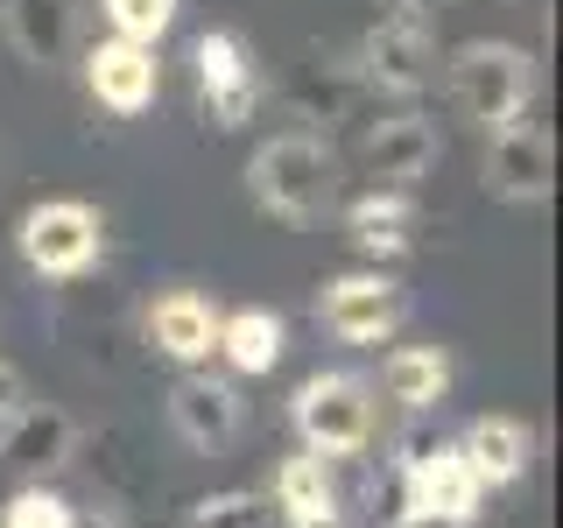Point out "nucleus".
I'll list each match as a JSON object with an SVG mask.
<instances>
[{
  "label": "nucleus",
  "mask_w": 563,
  "mask_h": 528,
  "mask_svg": "<svg viewBox=\"0 0 563 528\" xmlns=\"http://www.w3.org/2000/svg\"><path fill=\"white\" fill-rule=\"evenodd\" d=\"M78 458V422H70L57 402H22L8 422H0V465L22 472V480H43Z\"/></svg>",
  "instance_id": "nucleus-7"
},
{
  "label": "nucleus",
  "mask_w": 563,
  "mask_h": 528,
  "mask_svg": "<svg viewBox=\"0 0 563 528\" xmlns=\"http://www.w3.org/2000/svg\"><path fill=\"white\" fill-rule=\"evenodd\" d=\"M380 381H387V395L401 402V409H437L444 402V387H451V360L444 352H422V345H401V352H387V366H380Z\"/></svg>",
  "instance_id": "nucleus-17"
},
{
  "label": "nucleus",
  "mask_w": 563,
  "mask_h": 528,
  "mask_svg": "<svg viewBox=\"0 0 563 528\" xmlns=\"http://www.w3.org/2000/svg\"><path fill=\"white\" fill-rule=\"evenodd\" d=\"M246 184H254L261 211H275V219H289V226H310L317 211L331 205V148L317 134H275V141L254 148Z\"/></svg>",
  "instance_id": "nucleus-2"
},
{
  "label": "nucleus",
  "mask_w": 563,
  "mask_h": 528,
  "mask_svg": "<svg viewBox=\"0 0 563 528\" xmlns=\"http://www.w3.org/2000/svg\"><path fill=\"white\" fill-rule=\"evenodd\" d=\"M451 99L465 120L507 134L528 120V99H536V64L515 43H465L451 57Z\"/></svg>",
  "instance_id": "nucleus-1"
},
{
  "label": "nucleus",
  "mask_w": 563,
  "mask_h": 528,
  "mask_svg": "<svg viewBox=\"0 0 563 528\" xmlns=\"http://www.w3.org/2000/svg\"><path fill=\"white\" fill-rule=\"evenodd\" d=\"M14 409H22V374H14V366L0 360V422H8Z\"/></svg>",
  "instance_id": "nucleus-23"
},
{
  "label": "nucleus",
  "mask_w": 563,
  "mask_h": 528,
  "mask_svg": "<svg viewBox=\"0 0 563 528\" xmlns=\"http://www.w3.org/2000/svg\"><path fill=\"white\" fill-rule=\"evenodd\" d=\"M401 528H472V521H437V515H416V521H401Z\"/></svg>",
  "instance_id": "nucleus-26"
},
{
  "label": "nucleus",
  "mask_w": 563,
  "mask_h": 528,
  "mask_svg": "<svg viewBox=\"0 0 563 528\" xmlns=\"http://www.w3.org/2000/svg\"><path fill=\"white\" fill-rule=\"evenodd\" d=\"M430 163H437V128H430V120H416V113L380 120L374 141H366V169H374L387 190L416 184V176L430 169Z\"/></svg>",
  "instance_id": "nucleus-15"
},
{
  "label": "nucleus",
  "mask_w": 563,
  "mask_h": 528,
  "mask_svg": "<svg viewBox=\"0 0 563 528\" xmlns=\"http://www.w3.org/2000/svg\"><path fill=\"white\" fill-rule=\"evenodd\" d=\"M550 176H556V148H550L542 128L521 120V128L493 134V148H486V190H493V198L536 205V198H550Z\"/></svg>",
  "instance_id": "nucleus-9"
},
{
  "label": "nucleus",
  "mask_w": 563,
  "mask_h": 528,
  "mask_svg": "<svg viewBox=\"0 0 563 528\" xmlns=\"http://www.w3.org/2000/svg\"><path fill=\"white\" fill-rule=\"evenodd\" d=\"M317 324L345 345H380L401 324V289L387 275H331L317 289Z\"/></svg>",
  "instance_id": "nucleus-6"
},
{
  "label": "nucleus",
  "mask_w": 563,
  "mask_h": 528,
  "mask_svg": "<svg viewBox=\"0 0 563 528\" xmlns=\"http://www.w3.org/2000/svg\"><path fill=\"white\" fill-rule=\"evenodd\" d=\"M190 528H268V501L261 493H211L190 507Z\"/></svg>",
  "instance_id": "nucleus-21"
},
{
  "label": "nucleus",
  "mask_w": 563,
  "mask_h": 528,
  "mask_svg": "<svg viewBox=\"0 0 563 528\" xmlns=\"http://www.w3.org/2000/svg\"><path fill=\"white\" fill-rule=\"evenodd\" d=\"M198 92H205V120L219 134H233V128L254 120L261 78H254V57H246V43H240L233 29L198 35Z\"/></svg>",
  "instance_id": "nucleus-5"
},
{
  "label": "nucleus",
  "mask_w": 563,
  "mask_h": 528,
  "mask_svg": "<svg viewBox=\"0 0 563 528\" xmlns=\"http://www.w3.org/2000/svg\"><path fill=\"white\" fill-rule=\"evenodd\" d=\"M14 240H22V261H29L35 275L85 282V275H92V261H99V246H106V226H99V211L85 205V198H49V205L22 211Z\"/></svg>",
  "instance_id": "nucleus-3"
},
{
  "label": "nucleus",
  "mask_w": 563,
  "mask_h": 528,
  "mask_svg": "<svg viewBox=\"0 0 563 528\" xmlns=\"http://www.w3.org/2000/svg\"><path fill=\"white\" fill-rule=\"evenodd\" d=\"M148 345L176 366H198V360L219 352V317H211V304L198 289H169V296H155V310H148Z\"/></svg>",
  "instance_id": "nucleus-13"
},
{
  "label": "nucleus",
  "mask_w": 563,
  "mask_h": 528,
  "mask_svg": "<svg viewBox=\"0 0 563 528\" xmlns=\"http://www.w3.org/2000/svg\"><path fill=\"white\" fill-rule=\"evenodd\" d=\"M70 528H120L113 507H70Z\"/></svg>",
  "instance_id": "nucleus-24"
},
{
  "label": "nucleus",
  "mask_w": 563,
  "mask_h": 528,
  "mask_svg": "<svg viewBox=\"0 0 563 528\" xmlns=\"http://www.w3.org/2000/svg\"><path fill=\"white\" fill-rule=\"evenodd\" d=\"M387 8H395V14H401V22H422V14H430V8H437V0H387Z\"/></svg>",
  "instance_id": "nucleus-25"
},
{
  "label": "nucleus",
  "mask_w": 563,
  "mask_h": 528,
  "mask_svg": "<svg viewBox=\"0 0 563 528\" xmlns=\"http://www.w3.org/2000/svg\"><path fill=\"white\" fill-rule=\"evenodd\" d=\"M0 528H70V501L43 486H22L8 507H0Z\"/></svg>",
  "instance_id": "nucleus-22"
},
{
  "label": "nucleus",
  "mask_w": 563,
  "mask_h": 528,
  "mask_svg": "<svg viewBox=\"0 0 563 528\" xmlns=\"http://www.w3.org/2000/svg\"><path fill=\"white\" fill-rule=\"evenodd\" d=\"M360 64H366V78H374L380 92H422V85H430V35H422V22L387 14V22L366 29Z\"/></svg>",
  "instance_id": "nucleus-12"
},
{
  "label": "nucleus",
  "mask_w": 563,
  "mask_h": 528,
  "mask_svg": "<svg viewBox=\"0 0 563 528\" xmlns=\"http://www.w3.org/2000/svg\"><path fill=\"white\" fill-rule=\"evenodd\" d=\"M275 493H282V507H289V521L296 515H317V507H339L331 501V486H324V458H282V472H275Z\"/></svg>",
  "instance_id": "nucleus-19"
},
{
  "label": "nucleus",
  "mask_w": 563,
  "mask_h": 528,
  "mask_svg": "<svg viewBox=\"0 0 563 528\" xmlns=\"http://www.w3.org/2000/svg\"><path fill=\"white\" fill-rule=\"evenodd\" d=\"M457 458L472 465L479 486H515L528 472V430L515 416H479L465 437H457Z\"/></svg>",
  "instance_id": "nucleus-14"
},
{
  "label": "nucleus",
  "mask_w": 563,
  "mask_h": 528,
  "mask_svg": "<svg viewBox=\"0 0 563 528\" xmlns=\"http://www.w3.org/2000/svg\"><path fill=\"white\" fill-rule=\"evenodd\" d=\"M345 226H352V246L360 254H401L416 233V205L401 198V190H374V198H360L345 211Z\"/></svg>",
  "instance_id": "nucleus-16"
},
{
  "label": "nucleus",
  "mask_w": 563,
  "mask_h": 528,
  "mask_svg": "<svg viewBox=\"0 0 563 528\" xmlns=\"http://www.w3.org/2000/svg\"><path fill=\"white\" fill-rule=\"evenodd\" d=\"M296 430H303L310 458H352L374 437V395L352 374H317L296 387Z\"/></svg>",
  "instance_id": "nucleus-4"
},
{
  "label": "nucleus",
  "mask_w": 563,
  "mask_h": 528,
  "mask_svg": "<svg viewBox=\"0 0 563 528\" xmlns=\"http://www.w3.org/2000/svg\"><path fill=\"white\" fill-rule=\"evenodd\" d=\"M0 29L22 64L57 70L78 50V0H0Z\"/></svg>",
  "instance_id": "nucleus-10"
},
{
  "label": "nucleus",
  "mask_w": 563,
  "mask_h": 528,
  "mask_svg": "<svg viewBox=\"0 0 563 528\" xmlns=\"http://www.w3.org/2000/svg\"><path fill=\"white\" fill-rule=\"evenodd\" d=\"M85 85H92V99L106 106V113L134 120L148 113L155 92H163V64H155V50H134V43H92L85 50Z\"/></svg>",
  "instance_id": "nucleus-8"
},
{
  "label": "nucleus",
  "mask_w": 563,
  "mask_h": 528,
  "mask_svg": "<svg viewBox=\"0 0 563 528\" xmlns=\"http://www.w3.org/2000/svg\"><path fill=\"white\" fill-rule=\"evenodd\" d=\"M99 8L113 22V35L134 50H155V35H169V22H176V0H99Z\"/></svg>",
  "instance_id": "nucleus-20"
},
{
  "label": "nucleus",
  "mask_w": 563,
  "mask_h": 528,
  "mask_svg": "<svg viewBox=\"0 0 563 528\" xmlns=\"http://www.w3.org/2000/svg\"><path fill=\"white\" fill-rule=\"evenodd\" d=\"M169 422L190 451H225L240 437V395L225 381H205V374H184L169 387Z\"/></svg>",
  "instance_id": "nucleus-11"
},
{
  "label": "nucleus",
  "mask_w": 563,
  "mask_h": 528,
  "mask_svg": "<svg viewBox=\"0 0 563 528\" xmlns=\"http://www.w3.org/2000/svg\"><path fill=\"white\" fill-rule=\"evenodd\" d=\"M219 352L240 366V374H268L282 360V317L275 310H233L219 317Z\"/></svg>",
  "instance_id": "nucleus-18"
}]
</instances>
